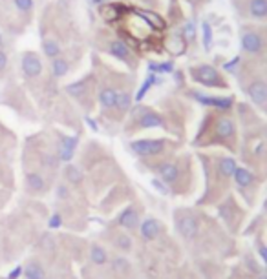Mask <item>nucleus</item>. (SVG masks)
I'll list each match as a JSON object with an SVG mask.
<instances>
[{"mask_svg":"<svg viewBox=\"0 0 267 279\" xmlns=\"http://www.w3.org/2000/svg\"><path fill=\"white\" fill-rule=\"evenodd\" d=\"M194 80H198L205 86H225L220 73L212 66H200V68H192Z\"/></svg>","mask_w":267,"mask_h":279,"instance_id":"obj_1","label":"nucleus"},{"mask_svg":"<svg viewBox=\"0 0 267 279\" xmlns=\"http://www.w3.org/2000/svg\"><path fill=\"white\" fill-rule=\"evenodd\" d=\"M22 73L26 75L28 79H35V77H38V75L42 73V62H40V58H38V55H35V53H24L22 55Z\"/></svg>","mask_w":267,"mask_h":279,"instance_id":"obj_2","label":"nucleus"},{"mask_svg":"<svg viewBox=\"0 0 267 279\" xmlns=\"http://www.w3.org/2000/svg\"><path fill=\"white\" fill-rule=\"evenodd\" d=\"M165 148V142L163 141H152V139H143V141H136L132 142V150L138 155H158V153L163 152Z\"/></svg>","mask_w":267,"mask_h":279,"instance_id":"obj_3","label":"nucleus"},{"mask_svg":"<svg viewBox=\"0 0 267 279\" xmlns=\"http://www.w3.org/2000/svg\"><path fill=\"white\" fill-rule=\"evenodd\" d=\"M242 47L247 53H260L264 49V40L262 37L254 31H247L242 37Z\"/></svg>","mask_w":267,"mask_h":279,"instance_id":"obj_4","label":"nucleus"},{"mask_svg":"<svg viewBox=\"0 0 267 279\" xmlns=\"http://www.w3.org/2000/svg\"><path fill=\"white\" fill-rule=\"evenodd\" d=\"M247 93H249V97H251V100L254 104H266L267 102V84L264 80H254V82H251Z\"/></svg>","mask_w":267,"mask_h":279,"instance_id":"obj_5","label":"nucleus"},{"mask_svg":"<svg viewBox=\"0 0 267 279\" xmlns=\"http://www.w3.org/2000/svg\"><path fill=\"white\" fill-rule=\"evenodd\" d=\"M194 97H196L200 102H203V104L214 106V108H220V110H229L230 106H232V99H224V97H205V95H200V93H196Z\"/></svg>","mask_w":267,"mask_h":279,"instance_id":"obj_6","label":"nucleus"},{"mask_svg":"<svg viewBox=\"0 0 267 279\" xmlns=\"http://www.w3.org/2000/svg\"><path fill=\"white\" fill-rule=\"evenodd\" d=\"M180 232H182L183 237H187V239L196 236V232H198V221L190 216L183 217L182 221H180Z\"/></svg>","mask_w":267,"mask_h":279,"instance_id":"obj_7","label":"nucleus"},{"mask_svg":"<svg viewBox=\"0 0 267 279\" xmlns=\"http://www.w3.org/2000/svg\"><path fill=\"white\" fill-rule=\"evenodd\" d=\"M216 133L224 139L232 137V135H234V122L230 121V119H227V117H222V119L216 122Z\"/></svg>","mask_w":267,"mask_h":279,"instance_id":"obj_8","label":"nucleus"},{"mask_svg":"<svg viewBox=\"0 0 267 279\" xmlns=\"http://www.w3.org/2000/svg\"><path fill=\"white\" fill-rule=\"evenodd\" d=\"M75 146H77V139L75 137H64L60 142V150H59V157L62 161H70L74 157Z\"/></svg>","mask_w":267,"mask_h":279,"instance_id":"obj_9","label":"nucleus"},{"mask_svg":"<svg viewBox=\"0 0 267 279\" xmlns=\"http://www.w3.org/2000/svg\"><path fill=\"white\" fill-rule=\"evenodd\" d=\"M141 236H143L144 239H148V241L156 239V237L160 236V223L156 221V219H146V221L141 225Z\"/></svg>","mask_w":267,"mask_h":279,"instance_id":"obj_10","label":"nucleus"},{"mask_svg":"<svg viewBox=\"0 0 267 279\" xmlns=\"http://www.w3.org/2000/svg\"><path fill=\"white\" fill-rule=\"evenodd\" d=\"M249 13L252 18L262 20L267 16V0H251L249 2Z\"/></svg>","mask_w":267,"mask_h":279,"instance_id":"obj_11","label":"nucleus"},{"mask_svg":"<svg viewBox=\"0 0 267 279\" xmlns=\"http://www.w3.org/2000/svg\"><path fill=\"white\" fill-rule=\"evenodd\" d=\"M160 175L165 183H174V181L178 179V175H180V170H178L176 164L165 163L160 166Z\"/></svg>","mask_w":267,"mask_h":279,"instance_id":"obj_12","label":"nucleus"},{"mask_svg":"<svg viewBox=\"0 0 267 279\" xmlns=\"http://www.w3.org/2000/svg\"><path fill=\"white\" fill-rule=\"evenodd\" d=\"M110 53H112L114 57H118L119 60H130V49L128 46L121 40H114L110 44Z\"/></svg>","mask_w":267,"mask_h":279,"instance_id":"obj_13","label":"nucleus"},{"mask_svg":"<svg viewBox=\"0 0 267 279\" xmlns=\"http://www.w3.org/2000/svg\"><path fill=\"white\" fill-rule=\"evenodd\" d=\"M24 276H26V279H46V272H44V269L37 261H32V263L26 265Z\"/></svg>","mask_w":267,"mask_h":279,"instance_id":"obj_14","label":"nucleus"},{"mask_svg":"<svg viewBox=\"0 0 267 279\" xmlns=\"http://www.w3.org/2000/svg\"><path fill=\"white\" fill-rule=\"evenodd\" d=\"M161 124H163V119L158 113H152V111L141 115V119H139V126L141 128H158Z\"/></svg>","mask_w":267,"mask_h":279,"instance_id":"obj_15","label":"nucleus"},{"mask_svg":"<svg viewBox=\"0 0 267 279\" xmlns=\"http://www.w3.org/2000/svg\"><path fill=\"white\" fill-rule=\"evenodd\" d=\"M116 99H118V91L112 90V88H104L99 93V102L104 108H116Z\"/></svg>","mask_w":267,"mask_h":279,"instance_id":"obj_16","label":"nucleus"},{"mask_svg":"<svg viewBox=\"0 0 267 279\" xmlns=\"http://www.w3.org/2000/svg\"><path fill=\"white\" fill-rule=\"evenodd\" d=\"M234 181H236V185L238 186H242V188H246V186H249L252 183V174L249 172V170H246V168H236V172H234Z\"/></svg>","mask_w":267,"mask_h":279,"instance_id":"obj_17","label":"nucleus"},{"mask_svg":"<svg viewBox=\"0 0 267 279\" xmlns=\"http://www.w3.org/2000/svg\"><path fill=\"white\" fill-rule=\"evenodd\" d=\"M26 185H28V188L33 190V192H42L44 186H46V183H44L42 175L32 172V174L26 175Z\"/></svg>","mask_w":267,"mask_h":279,"instance_id":"obj_18","label":"nucleus"},{"mask_svg":"<svg viewBox=\"0 0 267 279\" xmlns=\"http://www.w3.org/2000/svg\"><path fill=\"white\" fill-rule=\"evenodd\" d=\"M218 170H220V174L224 175V177H232V175H234V172H236V163H234V159L224 157L222 161H220Z\"/></svg>","mask_w":267,"mask_h":279,"instance_id":"obj_19","label":"nucleus"},{"mask_svg":"<svg viewBox=\"0 0 267 279\" xmlns=\"http://www.w3.org/2000/svg\"><path fill=\"white\" fill-rule=\"evenodd\" d=\"M138 221H139V216H138V212H134V210H126L123 216L119 217V225L124 228L138 227Z\"/></svg>","mask_w":267,"mask_h":279,"instance_id":"obj_20","label":"nucleus"},{"mask_svg":"<svg viewBox=\"0 0 267 279\" xmlns=\"http://www.w3.org/2000/svg\"><path fill=\"white\" fill-rule=\"evenodd\" d=\"M68 60H64V58H54V62H52V71H54V77H64L66 73H68Z\"/></svg>","mask_w":267,"mask_h":279,"instance_id":"obj_21","label":"nucleus"},{"mask_svg":"<svg viewBox=\"0 0 267 279\" xmlns=\"http://www.w3.org/2000/svg\"><path fill=\"white\" fill-rule=\"evenodd\" d=\"M42 49H44V55L48 58H57L60 55V46L55 40H46V42L42 44Z\"/></svg>","mask_w":267,"mask_h":279,"instance_id":"obj_22","label":"nucleus"},{"mask_svg":"<svg viewBox=\"0 0 267 279\" xmlns=\"http://www.w3.org/2000/svg\"><path fill=\"white\" fill-rule=\"evenodd\" d=\"M64 175H66V179H68L70 183H74V185H79L80 179H82V175H80V170L77 168V166H74V164H68V166H66Z\"/></svg>","mask_w":267,"mask_h":279,"instance_id":"obj_23","label":"nucleus"},{"mask_svg":"<svg viewBox=\"0 0 267 279\" xmlns=\"http://www.w3.org/2000/svg\"><path fill=\"white\" fill-rule=\"evenodd\" d=\"M92 261L96 265H104L106 263V252L101 247H92Z\"/></svg>","mask_w":267,"mask_h":279,"instance_id":"obj_24","label":"nucleus"},{"mask_svg":"<svg viewBox=\"0 0 267 279\" xmlns=\"http://www.w3.org/2000/svg\"><path fill=\"white\" fill-rule=\"evenodd\" d=\"M116 108L121 111H126L130 108V95L126 91L123 93H118V99H116Z\"/></svg>","mask_w":267,"mask_h":279,"instance_id":"obj_25","label":"nucleus"},{"mask_svg":"<svg viewBox=\"0 0 267 279\" xmlns=\"http://www.w3.org/2000/svg\"><path fill=\"white\" fill-rule=\"evenodd\" d=\"M141 15L146 16L144 20L150 22V24H154V27H163V26H165V22H163V18H160V16L154 15V13H148V11H141Z\"/></svg>","mask_w":267,"mask_h":279,"instance_id":"obj_26","label":"nucleus"},{"mask_svg":"<svg viewBox=\"0 0 267 279\" xmlns=\"http://www.w3.org/2000/svg\"><path fill=\"white\" fill-rule=\"evenodd\" d=\"M13 4L20 13H30L33 9V0H13Z\"/></svg>","mask_w":267,"mask_h":279,"instance_id":"obj_27","label":"nucleus"},{"mask_svg":"<svg viewBox=\"0 0 267 279\" xmlns=\"http://www.w3.org/2000/svg\"><path fill=\"white\" fill-rule=\"evenodd\" d=\"M210 42H212V29L208 26V22H203V46H205V49L210 47Z\"/></svg>","mask_w":267,"mask_h":279,"instance_id":"obj_28","label":"nucleus"},{"mask_svg":"<svg viewBox=\"0 0 267 279\" xmlns=\"http://www.w3.org/2000/svg\"><path fill=\"white\" fill-rule=\"evenodd\" d=\"M116 243H118V247L121 248V250H130V248H132V241H130V237L126 236V234H121V236L116 239Z\"/></svg>","mask_w":267,"mask_h":279,"instance_id":"obj_29","label":"nucleus"},{"mask_svg":"<svg viewBox=\"0 0 267 279\" xmlns=\"http://www.w3.org/2000/svg\"><path fill=\"white\" fill-rule=\"evenodd\" d=\"M154 80H156V77H154V75H150L148 79L144 80V84L141 86V90H139V93H138V97H136V99H138V100H141V99H143L144 95H146V91H148V88H150V86L154 84Z\"/></svg>","mask_w":267,"mask_h":279,"instance_id":"obj_30","label":"nucleus"},{"mask_svg":"<svg viewBox=\"0 0 267 279\" xmlns=\"http://www.w3.org/2000/svg\"><path fill=\"white\" fill-rule=\"evenodd\" d=\"M60 225H62V219H60L59 214H54V216L50 217V223H48L50 228H59Z\"/></svg>","mask_w":267,"mask_h":279,"instance_id":"obj_31","label":"nucleus"},{"mask_svg":"<svg viewBox=\"0 0 267 279\" xmlns=\"http://www.w3.org/2000/svg\"><path fill=\"white\" fill-rule=\"evenodd\" d=\"M6 68H8V55L4 49H0V73H4Z\"/></svg>","mask_w":267,"mask_h":279,"instance_id":"obj_32","label":"nucleus"},{"mask_svg":"<svg viewBox=\"0 0 267 279\" xmlns=\"http://www.w3.org/2000/svg\"><path fill=\"white\" fill-rule=\"evenodd\" d=\"M22 272H24V270H22V267H16L15 270H11V272H10V276H8V279H16V278H18V276L22 274Z\"/></svg>","mask_w":267,"mask_h":279,"instance_id":"obj_33","label":"nucleus"},{"mask_svg":"<svg viewBox=\"0 0 267 279\" xmlns=\"http://www.w3.org/2000/svg\"><path fill=\"white\" fill-rule=\"evenodd\" d=\"M260 256H262L264 263L267 265V248H266V247H262V248H260Z\"/></svg>","mask_w":267,"mask_h":279,"instance_id":"obj_34","label":"nucleus"},{"mask_svg":"<svg viewBox=\"0 0 267 279\" xmlns=\"http://www.w3.org/2000/svg\"><path fill=\"white\" fill-rule=\"evenodd\" d=\"M66 195H68V192L64 186H59V197H66Z\"/></svg>","mask_w":267,"mask_h":279,"instance_id":"obj_35","label":"nucleus"},{"mask_svg":"<svg viewBox=\"0 0 267 279\" xmlns=\"http://www.w3.org/2000/svg\"><path fill=\"white\" fill-rule=\"evenodd\" d=\"M192 26H187V37H192Z\"/></svg>","mask_w":267,"mask_h":279,"instance_id":"obj_36","label":"nucleus"},{"mask_svg":"<svg viewBox=\"0 0 267 279\" xmlns=\"http://www.w3.org/2000/svg\"><path fill=\"white\" fill-rule=\"evenodd\" d=\"M4 47V37H2V33H0V49Z\"/></svg>","mask_w":267,"mask_h":279,"instance_id":"obj_37","label":"nucleus"},{"mask_svg":"<svg viewBox=\"0 0 267 279\" xmlns=\"http://www.w3.org/2000/svg\"><path fill=\"white\" fill-rule=\"evenodd\" d=\"M258 279H267V276H262V278H258Z\"/></svg>","mask_w":267,"mask_h":279,"instance_id":"obj_38","label":"nucleus"}]
</instances>
